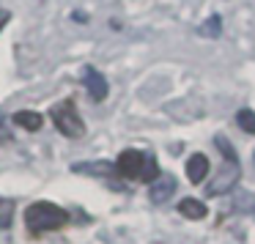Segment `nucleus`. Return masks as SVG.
Listing matches in <instances>:
<instances>
[{"instance_id":"4","label":"nucleus","mask_w":255,"mask_h":244,"mask_svg":"<svg viewBox=\"0 0 255 244\" xmlns=\"http://www.w3.org/2000/svg\"><path fill=\"white\" fill-rule=\"evenodd\" d=\"M239 181V162H225V167L220 170V176L214 178V181H209V187H206V192H209V198H217V195H225L228 189H233Z\"/></svg>"},{"instance_id":"8","label":"nucleus","mask_w":255,"mask_h":244,"mask_svg":"<svg viewBox=\"0 0 255 244\" xmlns=\"http://www.w3.org/2000/svg\"><path fill=\"white\" fill-rule=\"evenodd\" d=\"M11 121L17 123V126L28 129V132H36V129H41L44 118H41L39 113H33V110H19V113H14V116H11Z\"/></svg>"},{"instance_id":"7","label":"nucleus","mask_w":255,"mask_h":244,"mask_svg":"<svg viewBox=\"0 0 255 244\" xmlns=\"http://www.w3.org/2000/svg\"><path fill=\"white\" fill-rule=\"evenodd\" d=\"M206 173H209V159H206L203 154H192L187 159V176L192 184H200L206 178Z\"/></svg>"},{"instance_id":"1","label":"nucleus","mask_w":255,"mask_h":244,"mask_svg":"<svg viewBox=\"0 0 255 244\" xmlns=\"http://www.w3.org/2000/svg\"><path fill=\"white\" fill-rule=\"evenodd\" d=\"M66 211L61 206L50 203V200H36L25 209V225L30 233H47V231H58L66 225Z\"/></svg>"},{"instance_id":"12","label":"nucleus","mask_w":255,"mask_h":244,"mask_svg":"<svg viewBox=\"0 0 255 244\" xmlns=\"http://www.w3.org/2000/svg\"><path fill=\"white\" fill-rule=\"evenodd\" d=\"M214 143H217V148L222 151V156H225V162H239V156H236V151H233V145L228 143V140L222 137V134H217V137H214Z\"/></svg>"},{"instance_id":"13","label":"nucleus","mask_w":255,"mask_h":244,"mask_svg":"<svg viewBox=\"0 0 255 244\" xmlns=\"http://www.w3.org/2000/svg\"><path fill=\"white\" fill-rule=\"evenodd\" d=\"M200 33L203 36H211V39H217V36L222 33V25H220V17H211L209 22L200 25Z\"/></svg>"},{"instance_id":"5","label":"nucleus","mask_w":255,"mask_h":244,"mask_svg":"<svg viewBox=\"0 0 255 244\" xmlns=\"http://www.w3.org/2000/svg\"><path fill=\"white\" fill-rule=\"evenodd\" d=\"M85 88H88V94H91V99H96V102H102V99H107V80L102 77L99 72H96V69H85Z\"/></svg>"},{"instance_id":"17","label":"nucleus","mask_w":255,"mask_h":244,"mask_svg":"<svg viewBox=\"0 0 255 244\" xmlns=\"http://www.w3.org/2000/svg\"><path fill=\"white\" fill-rule=\"evenodd\" d=\"M253 159H255V154H253Z\"/></svg>"},{"instance_id":"9","label":"nucleus","mask_w":255,"mask_h":244,"mask_svg":"<svg viewBox=\"0 0 255 244\" xmlns=\"http://www.w3.org/2000/svg\"><path fill=\"white\" fill-rule=\"evenodd\" d=\"M178 211H181V217H187V220H203L206 217L203 200H195V198H184L181 203H178Z\"/></svg>"},{"instance_id":"15","label":"nucleus","mask_w":255,"mask_h":244,"mask_svg":"<svg viewBox=\"0 0 255 244\" xmlns=\"http://www.w3.org/2000/svg\"><path fill=\"white\" fill-rule=\"evenodd\" d=\"M8 140H11V132L6 129V123L0 121V143H8Z\"/></svg>"},{"instance_id":"14","label":"nucleus","mask_w":255,"mask_h":244,"mask_svg":"<svg viewBox=\"0 0 255 244\" xmlns=\"http://www.w3.org/2000/svg\"><path fill=\"white\" fill-rule=\"evenodd\" d=\"M159 176H162V173H159V167H156V162H154V159H145V167H143V176H140V181H151V184H154Z\"/></svg>"},{"instance_id":"2","label":"nucleus","mask_w":255,"mask_h":244,"mask_svg":"<svg viewBox=\"0 0 255 244\" xmlns=\"http://www.w3.org/2000/svg\"><path fill=\"white\" fill-rule=\"evenodd\" d=\"M50 118H52L58 132L66 134V137H83L85 134V123H83V118L77 113V105L72 99L61 102V105H52Z\"/></svg>"},{"instance_id":"11","label":"nucleus","mask_w":255,"mask_h":244,"mask_svg":"<svg viewBox=\"0 0 255 244\" xmlns=\"http://www.w3.org/2000/svg\"><path fill=\"white\" fill-rule=\"evenodd\" d=\"M14 220V203L6 198H0V228H8Z\"/></svg>"},{"instance_id":"16","label":"nucleus","mask_w":255,"mask_h":244,"mask_svg":"<svg viewBox=\"0 0 255 244\" xmlns=\"http://www.w3.org/2000/svg\"><path fill=\"white\" fill-rule=\"evenodd\" d=\"M8 17H11V14H8V11H3V8H0V28H3V25L8 22Z\"/></svg>"},{"instance_id":"6","label":"nucleus","mask_w":255,"mask_h":244,"mask_svg":"<svg viewBox=\"0 0 255 244\" xmlns=\"http://www.w3.org/2000/svg\"><path fill=\"white\" fill-rule=\"evenodd\" d=\"M173 192H176V178L173 176H159L154 181V187H151V200H154V203H165Z\"/></svg>"},{"instance_id":"3","label":"nucleus","mask_w":255,"mask_h":244,"mask_svg":"<svg viewBox=\"0 0 255 244\" xmlns=\"http://www.w3.org/2000/svg\"><path fill=\"white\" fill-rule=\"evenodd\" d=\"M145 159H148V156H145L143 151L127 148V151H121V156L116 159V170L127 178H140L143 176V167H145Z\"/></svg>"},{"instance_id":"10","label":"nucleus","mask_w":255,"mask_h":244,"mask_svg":"<svg viewBox=\"0 0 255 244\" xmlns=\"http://www.w3.org/2000/svg\"><path fill=\"white\" fill-rule=\"evenodd\" d=\"M236 123H239V129H242V132L255 134V113L253 110H239L236 113Z\"/></svg>"}]
</instances>
